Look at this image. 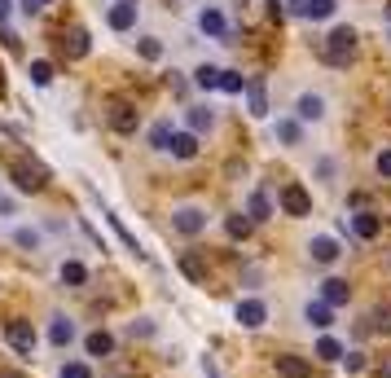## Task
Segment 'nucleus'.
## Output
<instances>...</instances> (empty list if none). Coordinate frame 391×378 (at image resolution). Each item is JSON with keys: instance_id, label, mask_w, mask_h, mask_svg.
<instances>
[{"instance_id": "dca6fc26", "label": "nucleus", "mask_w": 391, "mask_h": 378, "mask_svg": "<svg viewBox=\"0 0 391 378\" xmlns=\"http://www.w3.org/2000/svg\"><path fill=\"white\" fill-rule=\"evenodd\" d=\"M312 260H317V264H334L338 260V242L334 238H312Z\"/></svg>"}, {"instance_id": "a19ab883", "label": "nucleus", "mask_w": 391, "mask_h": 378, "mask_svg": "<svg viewBox=\"0 0 391 378\" xmlns=\"http://www.w3.org/2000/svg\"><path fill=\"white\" fill-rule=\"evenodd\" d=\"M0 378H22V374L18 369H0Z\"/></svg>"}, {"instance_id": "bb28decb", "label": "nucleus", "mask_w": 391, "mask_h": 378, "mask_svg": "<svg viewBox=\"0 0 391 378\" xmlns=\"http://www.w3.org/2000/svg\"><path fill=\"white\" fill-rule=\"evenodd\" d=\"M48 339H53L58 347H66V343L75 339V325H71L66 317H58V321H53V330H48Z\"/></svg>"}, {"instance_id": "1a4fd4ad", "label": "nucleus", "mask_w": 391, "mask_h": 378, "mask_svg": "<svg viewBox=\"0 0 391 378\" xmlns=\"http://www.w3.org/2000/svg\"><path fill=\"white\" fill-rule=\"evenodd\" d=\"M110 128L123 132V137H127V132H137V106L115 102V106H110Z\"/></svg>"}, {"instance_id": "f03ea898", "label": "nucleus", "mask_w": 391, "mask_h": 378, "mask_svg": "<svg viewBox=\"0 0 391 378\" xmlns=\"http://www.w3.org/2000/svg\"><path fill=\"white\" fill-rule=\"evenodd\" d=\"M338 0H286V14L295 18H308V22H321V18H334Z\"/></svg>"}, {"instance_id": "6ab92c4d", "label": "nucleus", "mask_w": 391, "mask_h": 378, "mask_svg": "<svg viewBox=\"0 0 391 378\" xmlns=\"http://www.w3.org/2000/svg\"><path fill=\"white\" fill-rule=\"evenodd\" d=\"M172 141H176L172 123H167V119H159V123L150 128V145H154V149H172Z\"/></svg>"}, {"instance_id": "c85d7f7f", "label": "nucleus", "mask_w": 391, "mask_h": 378, "mask_svg": "<svg viewBox=\"0 0 391 378\" xmlns=\"http://www.w3.org/2000/svg\"><path fill=\"white\" fill-rule=\"evenodd\" d=\"M137 53H141L145 62H159V58H163V44L154 40V36H145V40H137Z\"/></svg>"}, {"instance_id": "ea45409f", "label": "nucleus", "mask_w": 391, "mask_h": 378, "mask_svg": "<svg viewBox=\"0 0 391 378\" xmlns=\"http://www.w3.org/2000/svg\"><path fill=\"white\" fill-rule=\"evenodd\" d=\"M9 5H14V0H0V22H5V18H9Z\"/></svg>"}, {"instance_id": "79ce46f5", "label": "nucleus", "mask_w": 391, "mask_h": 378, "mask_svg": "<svg viewBox=\"0 0 391 378\" xmlns=\"http://www.w3.org/2000/svg\"><path fill=\"white\" fill-rule=\"evenodd\" d=\"M382 378H391V361H382Z\"/></svg>"}, {"instance_id": "9b49d317", "label": "nucleus", "mask_w": 391, "mask_h": 378, "mask_svg": "<svg viewBox=\"0 0 391 378\" xmlns=\"http://www.w3.org/2000/svg\"><path fill=\"white\" fill-rule=\"evenodd\" d=\"M352 233L370 242V238H378V233H382V220H378L374 211H356V216H352Z\"/></svg>"}, {"instance_id": "f704fd0d", "label": "nucleus", "mask_w": 391, "mask_h": 378, "mask_svg": "<svg viewBox=\"0 0 391 378\" xmlns=\"http://www.w3.org/2000/svg\"><path fill=\"white\" fill-rule=\"evenodd\" d=\"M14 242H18V246H31V251H36V246H40V233H36V229H18V233H14Z\"/></svg>"}, {"instance_id": "a878e982", "label": "nucleus", "mask_w": 391, "mask_h": 378, "mask_svg": "<svg viewBox=\"0 0 391 378\" xmlns=\"http://www.w3.org/2000/svg\"><path fill=\"white\" fill-rule=\"evenodd\" d=\"M31 84H36V88H48V84H53V66H48L44 58L31 62Z\"/></svg>"}, {"instance_id": "c756f323", "label": "nucleus", "mask_w": 391, "mask_h": 378, "mask_svg": "<svg viewBox=\"0 0 391 378\" xmlns=\"http://www.w3.org/2000/svg\"><path fill=\"white\" fill-rule=\"evenodd\" d=\"M277 137H281L286 145H299L303 132H299V123H295V119H277Z\"/></svg>"}, {"instance_id": "b1692460", "label": "nucleus", "mask_w": 391, "mask_h": 378, "mask_svg": "<svg viewBox=\"0 0 391 378\" xmlns=\"http://www.w3.org/2000/svg\"><path fill=\"white\" fill-rule=\"evenodd\" d=\"M62 282H71V286H84V282H88V268H84L80 260H66V264H62Z\"/></svg>"}, {"instance_id": "37998d69", "label": "nucleus", "mask_w": 391, "mask_h": 378, "mask_svg": "<svg viewBox=\"0 0 391 378\" xmlns=\"http://www.w3.org/2000/svg\"><path fill=\"white\" fill-rule=\"evenodd\" d=\"M40 5H53V0H40Z\"/></svg>"}, {"instance_id": "ddd939ff", "label": "nucleus", "mask_w": 391, "mask_h": 378, "mask_svg": "<svg viewBox=\"0 0 391 378\" xmlns=\"http://www.w3.org/2000/svg\"><path fill=\"white\" fill-rule=\"evenodd\" d=\"M62 48H66V58H84V53H88V31H84V27H71V31L62 36Z\"/></svg>"}, {"instance_id": "6e6552de", "label": "nucleus", "mask_w": 391, "mask_h": 378, "mask_svg": "<svg viewBox=\"0 0 391 378\" xmlns=\"http://www.w3.org/2000/svg\"><path fill=\"white\" fill-rule=\"evenodd\" d=\"M281 211H286V216H308V211H312L308 189H303V185H286V189H281Z\"/></svg>"}, {"instance_id": "412c9836", "label": "nucleus", "mask_w": 391, "mask_h": 378, "mask_svg": "<svg viewBox=\"0 0 391 378\" xmlns=\"http://www.w3.org/2000/svg\"><path fill=\"white\" fill-rule=\"evenodd\" d=\"M185 123H189V132H207V128H212V123H216V115L207 110V106H194V110L185 115Z\"/></svg>"}, {"instance_id": "f8f14e48", "label": "nucleus", "mask_w": 391, "mask_h": 378, "mask_svg": "<svg viewBox=\"0 0 391 378\" xmlns=\"http://www.w3.org/2000/svg\"><path fill=\"white\" fill-rule=\"evenodd\" d=\"M321 295H325V304H330V308H338V304H348L352 286L343 282V277H330V282H321Z\"/></svg>"}, {"instance_id": "c9c22d12", "label": "nucleus", "mask_w": 391, "mask_h": 378, "mask_svg": "<svg viewBox=\"0 0 391 378\" xmlns=\"http://www.w3.org/2000/svg\"><path fill=\"white\" fill-rule=\"evenodd\" d=\"M62 378H93V369L84 361H75V365H62Z\"/></svg>"}, {"instance_id": "423d86ee", "label": "nucleus", "mask_w": 391, "mask_h": 378, "mask_svg": "<svg viewBox=\"0 0 391 378\" xmlns=\"http://www.w3.org/2000/svg\"><path fill=\"white\" fill-rule=\"evenodd\" d=\"M198 31H202V36H216V40H224V44H229V36H233V31H229V22H224V14L212 9V5L198 9Z\"/></svg>"}, {"instance_id": "393cba45", "label": "nucleus", "mask_w": 391, "mask_h": 378, "mask_svg": "<svg viewBox=\"0 0 391 378\" xmlns=\"http://www.w3.org/2000/svg\"><path fill=\"white\" fill-rule=\"evenodd\" d=\"M220 75H224L220 66H198V70H194V84H198V88H220Z\"/></svg>"}, {"instance_id": "58836bf2", "label": "nucleus", "mask_w": 391, "mask_h": 378, "mask_svg": "<svg viewBox=\"0 0 391 378\" xmlns=\"http://www.w3.org/2000/svg\"><path fill=\"white\" fill-rule=\"evenodd\" d=\"M207 378H220V369H216V361L207 357Z\"/></svg>"}, {"instance_id": "473e14b6", "label": "nucleus", "mask_w": 391, "mask_h": 378, "mask_svg": "<svg viewBox=\"0 0 391 378\" xmlns=\"http://www.w3.org/2000/svg\"><path fill=\"white\" fill-rule=\"evenodd\" d=\"M374 330L378 335H391V304H378L374 308Z\"/></svg>"}, {"instance_id": "cd10ccee", "label": "nucleus", "mask_w": 391, "mask_h": 378, "mask_svg": "<svg viewBox=\"0 0 391 378\" xmlns=\"http://www.w3.org/2000/svg\"><path fill=\"white\" fill-rule=\"evenodd\" d=\"M88 352L93 357H106V352H115V339L106 330H97V335H88Z\"/></svg>"}, {"instance_id": "aec40b11", "label": "nucleus", "mask_w": 391, "mask_h": 378, "mask_svg": "<svg viewBox=\"0 0 391 378\" xmlns=\"http://www.w3.org/2000/svg\"><path fill=\"white\" fill-rule=\"evenodd\" d=\"M246 211H251V220H269V216H273L269 194H264V189H255V194H251V203H246Z\"/></svg>"}, {"instance_id": "0eeeda50", "label": "nucleus", "mask_w": 391, "mask_h": 378, "mask_svg": "<svg viewBox=\"0 0 391 378\" xmlns=\"http://www.w3.org/2000/svg\"><path fill=\"white\" fill-rule=\"evenodd\" d=\"M106 22H110V31H132L137 27V0H115Z\"/></svg>"}, {"instance_id": "39448f33", "label": "nucleus", "mask_w": 391, "mask_h": 378, "mask_svg": "<svg viewBox=\"0 0 391 378\" xmlns=\"http://www.w3.org/2000/svg\"><path fill=\"white\" fill-rule=\"evenodd\" d=\"M5 339L14 352H22V357H31V347H36V330H31V321H9L5 325Z\"/></svg>"}, {"instance_id": "7c9ffc66", "label": "nucleus", "mask_w": 391, "mask_h": 378, "mask_svg": "<svg viewBox=\"0 0 391 378\" xmlns=\"http://www.w3.org/2000/svg\"><path fill=\"white\" fill-rule=\"evenodd\" d=\"M317 357L321 361H343V343H338V339H321L317 343Z\"/></svg>"}, {"instance_id": "7ed1b4c3", "label": "nucleus", "mask_w": 391, "mask_h": 378, "mask_svg": "<svg viewBox=\"0 0 391 378\" xmlns=\"http://www.w3.org/2000/svg\"><path fill=\"white\" fill-rule=\"evenodd\" d=\"M14 185H18L22 194H36V189L48 185V172H44L40 163H14Z\"/></svg>"}, {"instance_id": "e433bc0d", "label": "nucleus", "mask_w": 391, "mask_h": 378, "mask_svg": "<svg viewBox=\"0 0 391 378\" xmlns=\"http://www.w3.org/2000/svg\"><path fill=\"white\" fill-rule=\"evenodd\" d=\"M18 9H22V14H27V18H31V14H40L44 5H40V0H18Z\"/></svg>"}, {"instance_id": "c03bdc74", "label": "nucleus", "mask_w": 391, "mask_h": 378, "mask_svg": "<svg viewBox=\"0 0 391 378\" xmlns=\"http://www.w3.org/2000/svg\"><path fill=\"white\" fill-rule=\"evenodd\" d=\"M387 18H391V9H387Z\"/></svg>"}, {"instance_id": "20e7f679", "label": "nucleus", "mask_w": 391, "mask_h": 378, "mask_svg": "<svg viewBox=\"0 0 391 378\" xmlns=\"http://www.w3.org/2000/svg\"><path fill=\"white\" fill-rule=\"evenodd\" d=\"M172 229H176V233H185V238H198V233L207 229V211H198V207H180V211L172 216Z\"/></svg>"}, {"instance_id": "72a5a7b5", "label": "nucleus", "mask_w": 391, "mask_h": 378, "mask_svg": "<svg viewBox=\"0 0 391 378\" xmlns=\"http://www.w3.org/2000/svg\"><path fill=\"white\" fill-rule=\"evenodd\" d=\"M251 233V216H229V238H246Z\"/></svg>"}, {"instance_id": "5701e85b", "label": "nucleus", "mask_w": 391, "mask_h": 378, "mask_svg": "<svg viewBox=\"0 0 391 378\" xmlns=\"http://www.w3.org/2000/svg\"><path fill=\"white\" fill-rule=\"evenodd\" d=\"M220 88L238 97V93H246V88H251V80H246L242 70H224V75H220Z\"/></svg>"}, {"instance_id": "4be33fe9", "label": "nucleus", "mask_w": 391, "mask_h": 378, "mask_svg": "<svg viewBox=\"0 0 391 378\" xmlns=\"http://www.w3.org/2000/svg\"><path fill=\"white\" fill-rule=\"evenodd\" d=\"M180 273H185L189 282H202V277H207V264L194 256V251H185V256H180Z\"/></svg>"}, {"instance_id": "2f4dec72", "label": "nucleus", "mask_w": 391, "mask_h": 378, "mask_svg": "<svg viewBox=\"0 0 391 378\" xmlns=\"http://www.w3.org/2000/svg\"><path fill=\"white\" fill-rule=\"evenodd\" d=\"M303 317H308L312 325H321V330H325V325H330V304H308Z\"/></svg>"}, {"instance_id": "4468645a", "label": "nucleus", "mask_w": 391, "mask_h": 378, "mask_svg": "<svg viewBox=\"0 0 391 378\" xmlns=\"http://www.w3.org/2000/svg\"><path fill=\"white\" fill-rule=\"evenodd\" d=\"M246 102H251V115H255V119H264V115H269V93H264V80H251Z\"/></svg>"}, {"instance_id": "a211bd4d", "label": "nucleus", "mask_w": 391, "mask_h": 378, "mask_svg": "<svg viewBox=\"0 0 391 378\" xmlns=\"http://www.w3.org/2000/svg\"><path fill=\"white\" fill-rule=\"evenodd\" d=\"M172 154H176V159H194V154H198V132H176Z\"/></svg>"}, {"instance_id": "9d476101", "label": "nucleus", "mask_w": 391, "mask_h": 378, "mask_svg": "<svg viewBox=\"0 0 391 378\" xmlns=\"http://www.w3.org/2000/svg\"><path fill=\"white\" fill-rule=\"evenodd\" d=\"M238 321L246 325V330H259V325L269 321V308L259 304V299H242V304H238Z\"/></svg>"}, {"instance_id": "f3484780", "label": "nucleus", "mask_w": 391, "mask_h": 378, "mask_svg": "<svg viewBox=\"0 0 391 378\" xmlns=\"http://www.w3.org/2000/svg\"><path fill=\"white\" fill-rule=\"evenodd\" d=\"M277 374H281V378H308L312 365H308L303 357H277Z\"/></svg>"}, {"instance_id": "f257e3e1", "label": "nucleus", "mask_w": 391, "mask_h": 378, "mask_svg": "<svg viewBox=\"0 0 391 378\" xmlns=\"http://www.w3.org/2000/svg\"><path fill=\"white\" fill-rule=\"evenodd\" d=\"M356 58V31L352 27H334L325 36V62L330 66H348Z\"/></svg>"}, {"instance_id": "4c0bfd02", "label": "nucleus", "mask_w": 391, "mask_h": 378, "mask_svg": "<svg viewBox=\"0 0 391 378\" xmlns=\"http://www.w3.org/2000/svg\"><path fill=\"white\" fill-rule=\"evenodd\" d=\"M378 176H391V149H382V154H378Z\"/></svg>"}, {"instance_id": "2eb2a0df", "label": "nucleus", "mask_w": 391, "mask_h": 378, "mask_svg": "<svg viewBox=\"0 0 391 378\" xmlns=\"http://www.w3.org/2000/svg\"><path fill=\"white\" fill-rule=\"evenodd\" d=\"M295 115H299V119H321V115H325V102H321L317 93H303L299 102H295Z\"/></svg>"}]
</instances>
